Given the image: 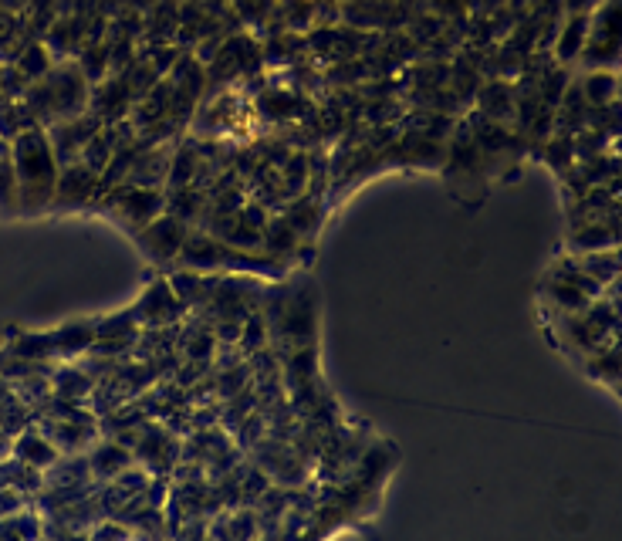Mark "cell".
I'll return each mask as SVG.
<instances>
[{"label":"cell","instance_id":"8992f818","mask_svg":"<svg viewBox=\"0 0 622 541\" xmlns=\"http://www.w3.org/2000/svg\"><path fill=\"white\" fill-rule=\"evenodd\" d=\"M234 433H237V437H234V440H237V450H241V454H251L257 443L268 437V416L254 410L244 423H237V430H234Z\"/></svg>","mask_w":622,"mask_h":541},{"label":"cell","instance_id":"7a4b0ae2","mask_svg":"<svg viewBox=\"0 0 622 541\" xmlns=\"http://www.w3.org/2000/svg\"><path fill=\"white\" fill-rule=\"evenodd\" d=\"M132 318H136L139 328H170V325H180L183 305L176 301L170 285H153L136 305H132Z\"/></svg>","mask_w":622,"mask_h":541},{"label":"cell","instance_id":"52a82bcc","mask_svg":"<svg viewBox=\"0 0 622 541\" xmlns=\"http://www.w3.org/2000/svg\"><path fill=\"white\" fill-rule=\"evenodd\" d=\"M585 38V21H575L572 31L565 34V44H562V58H572V51L579 48V41Z\"/></svg>","mask_w":622,"mask_h":541},{"label":"cell","instance_id":"3957f363","mask_svg":"<svg viewBox=\"0 0 622 541\" xmlns=\"http://www.w3.org/2000/svg\"><path fill=\"white\" fill-rule=\"evenodd\" d=\"M136 460L122 443H102L99 450L92 454V474L95 477H105V481H115V477L122 474V470H129Z\"/></svg>","mask_w":622,"mask_h":541},{"label":"cell","instance_id":"277c9868","mask_svg":"<svg viewBox=\"0 0 622 541\" xmlns=\"http://www.w3.org/2000/svg\"><path fill=\"white\" fill-rule=\"evenodd\" d=\"M575 264H579V268L589 274V278L599 288H606L609 281L619 278V257H616V251H609V247H606V251H599V254L589 251L582 257V261H575Z\"/></svg>","mask_w":622,"mask_h":541},{"label":"cell","instance_id":"6da1fadb","mask_svg":"<svg viewBox=\"0 0 622 541\" xmlns=\"http://www.w3.org/2000/svg\"><path fill=\"white\" fill-rule=\"evenodd\" d=\"M545 301L555 308V315H575L585 312L595 298L602 295V288L585 274L575 261H562L558 268H552V278H548V291Z\"/></svg>","mask_w":622,"mask_h":541},{"label":"cell","instance_id":"5b68a950","mask_svg":"<svg viewBox=\"0 0 622 541\" xmlns=\"http://www.w3.org/2000/svg\"><path fill=\"white\" fill-rule=\"evenodd\" d=\"M582 366L592 379H599V383L616 389L619 386V345H609V349H602V352H592V356L582 359Z\"/></svg>","mask_w":622,"mask_h":541}]
</instances>
